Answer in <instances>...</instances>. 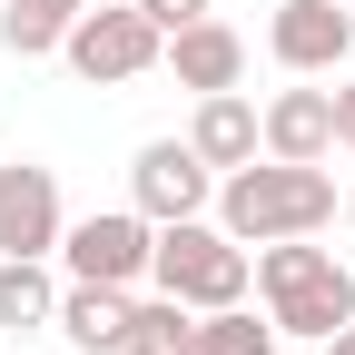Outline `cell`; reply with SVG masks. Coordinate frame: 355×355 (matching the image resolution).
I'll list each match as a JSON object with an SVG mask.
<instances>
[{"mask_svg": "<svg viewBox=\"0 0 355 355\" xmlns=\"http://www.w3.org/2000/svg\"><path fill=\"white\" fill-rule=\"evenodd\" d=\"M217 227H227L237 247H266V237H316L336 227V178L306 168V158H247L217 178Z\"/></svg>", "mask_w": 355, "mask_h": 355, "instance_id": "6da1fadb", "label": "cell"}, {"mask_svg": "<svg viewBox=\"0 0 355 355\" xmlns=\"http://www.w3.org/2000/svg\"><path fill=\"white\" fill-rule=\"evenodd\" d=\"M247 257H257V296H266V316H277V336H336V326H355V266L336 247L266 237Z\"/></svg>", "mask_w": 355, "mask_h": 355, "instance_id": "7a4b0ae2", "label": "cell"}, {"mask_svg": "<svg viewBox=\"0 0 355 355\" xmlns=\"http://www.w3.org/2000/svg\"><path fill=\"white\" fill-rule=\"evenodd\" d=\"M148 286L188 296L198 316H207V306H247L257 257H247L227 227H207V217H168V227H158V247H148Z\"/></svg>", "mask_w": 355, "mask_h": 355, "instance_id": "3957f363", "label": "cell"}, {"mask_svg": "<svg viewBox=\"0 0 355 355\" xmlns=\"http://www.w3.org/2000/svg\"><path fill=\"white\" fill-rule=\"evenodd\" d=\"M60 60H69V79H89V89H119V79H139V69L168 60V30L139 10V0H109V10H79V20H69Z\"/></svg>", "mask_w": 355, "mask_h": 355, "instance_id": "277c9868", "label": "cell"}, {"mask_svg": "<svg viewBox=\"0 0 355 355\" xmlns=\"http://www.w3.org/2000/svg\"><path fill=\"white\" fill-rule=\"evenodd\" d=\"M148 247H158V217H139V207H89L79 227H60L69 277H89V286H139Z\"/></svg>", "mask_w": 355, "mask_h": 355, "instance_id": "5b68a950", "label": "cell"}, {"mask_svg": "<svg viewBox=\"0 0 355 355\" xmlns=\"http://www.w3.org/2000/svg\"><path fill=\"white\" fill-rule=\"evenodd\" d=\"M207 198H217V168L188 148V139H148L139 158H128V207L139 217H207Z\"/></svg>", "mask_w": 355, "mask_h": 355, "instance_id": "8992f818", "label": "cell"}, {"mask_svg": "<svg viewBox=\"0 0 355 355\" xmlns=\"http://www.w3.org/2000/svg\"><path fill=\"white\" fill-rule=\"evenodd\" d=\"M266 50H277V69H296V79H345L355 10H336V0H286L277 20H266Z\"/></svg>", "mask_w": 355, "mask_h": 355, "instance_id": "52a82bcc", "label": "cell"}, {"mask_svg": "<svg viewBox=\"0 0 355 355\" xmlns=\"http://www.w3.org/2000/svg\"><path fill=\"white\" fill-rule=\"evenodd\" d=\"M60 227H69L60 178L40 158H10L0 168V257H60Z\"/></svg>", "mask_w": 355, "mask_h": 355, "instance_id": "ba28073f", "label": "cell"}, {"mask_svg": "<svg viewBox=\"0 0 355 355\" xmlns=\"http://www.w3.org/2000/svg\"><path fill=\"white\" fill-rule=\"evenodd\" d=\"M188 148H198L207 168H247V158L266 148V109L247 99V89H207L198 119H188Z\"/></svg>", "mask_w": 355, "mask_h": 355, "instance_id": "9c48e42d", "label": "cell"}, {"mask_svg": "<svg viewBox=\"0 0 355 355\" xmlns=\"http://www.w3.org/2000/svg\"><path fill=\"white\" fill-rule=\"evenodd\" d=\"M168 69H178V89H198V99H207V89H237L247 79V40L207 10L188 30H168Z\"/></svg>", "mask_w": 355, "mask_h": 355, "instance_id": "30bf717a", "label": "cell"}, {"mask_svg": "<svg viewBox=\"0 0 355 355\" xmlns=\"http://www.w3.org/2000/svg\"><path fill=\"white\" fill-rule=\"evenodd\" d=\"M326 148H336V89H277L266 99V158L326 168Z\"/></svg>", "mask_w": 355, "mask_h": 355, "instance_id": "8fae6325", "label": "cell"}, {"mask_svg": "<svg viewBox=\"0 0 355 355\" xmlns=\"http://www.w3.org/2000/svg\"><path fill=\"white\" fill-rule=\"evenodd\" d=\"M128 306H139L128 286H89V277H69V296H60L50 326H60L79 355H109V345H128Z\"/></svg>", "mask_w": 355, "mask_h": 355, "instance_id": "7c38bea8", "label": "cell"}, {"mask_svg": "<svg viewBox=\"0 0 355 355\" xmlns=\"http://www.w3.org/2000/svg\"><path fill=\"white\" fill-rule=\"evenodd\" d=\"M60 316V286H50V257H0V336H30Z\"/></svg>", "mask_w": 355, "mask_h": 355, "instance_id": "4fadbf2b", "label": "cell"}, {"mask_svg": "<svg viewBox=\"0 0 355 355\" xmlns=\"http://www.w3.org/2000/svg\"><path fill=\"white\" fill-rule=\"evenodd\" d=\"M89 10V0H0V50H20V60H50L69 20Z\"/></svg>", "mask_w": 355, "mask_h": 355, "instance_id": "5bb4252c", "label": "cell"}, {"mask_svg": "<svg viewBox=\"0 0 355 355\" xmlns=\"http://www.w3.org/2000/svg\"><path fill=\"white\" fill-rule=\"evenodd\" d=\"M188 355H277V316H257V306H207Z\"/></svg>", "mask_w": 355, "mask_h": 355, "instance_id": "9a60e30c", "label": "cell"}, {"mask_svg": "<svg viewBox=\"0 0 355 355\" xmlns=\"http://www.w3.org/2000/svg\"><path fill=\"white\" fill-rule=\"evenodd\" d=\"M128 336H139V345H158V355H188V336H198V306L188 296H139V306H128Z\"/></svg>", "mask_w": 355, "mask_h": 355, "instance_id": "2e32d148", "label": "cell"}, {"mask_svg": "<svg viewBox=\"0 0 355 355\" xmlns=\"http://www.w3.org/2000/svg\"><path fill=\"white\" fill-rule=\"evenodd\" d=\"M139 10H148L158 30H188V20H207V0H139Z\"/></svg>", "mask_w": 355, "mask_h": 355, "instance_id": "e0dca14e", "label": "cell"}, {"mask_svg": "<svg viewBox=\"0 0 355 355\" xmlns=\"http://www.w3.org/2000/svg\"><path fill=\"white\" fill-rule=\"evenodd\" d=\"M336 139L355 148V79H336Z\"/></svg>", "mask_w": 355, "mask_h": 355, "instance_id": "ac0fdd59", "label": "cell"}, {"mask_svg": "<svg viewBox=\"0 0 355 355\" xmlns=\"http://www.w3.org/2000/svg\"><path fill=\"white\" fill-rule=\"evenodd\" d=\"M326 355H355V326H336V336H326Z\"/></svg>", "mask_w": 355, "mask_h": 355, "instance_id": "d6986e66", "label": "cell"}, {"mask_svg": "<svg viewBox=\"0 0 355 355\" xmlns=\"http://www.w3.org/2000/svg\"><path fill=\"white\" fill-rule=\"evenodd\" d=\"M109 355H158V345H139V336H128V345H109Z\"/></svg>", "mask_w": 355, "mask_h": 355, "instance_id": "ffe728a7", "label": "cell"}, {"mask_svg": "<svg viewBox=\"0 0 355 355\" xmlns=\"http://www.w3.org/2000/svg\"><path fill=\"white\" fill-rule=\"evenodd\" d=\"M345 227H355V198H345Z\"/></svg>", "mask_w": 355, "mask_h": 355, "instance_id": "44dd1931", "label": "cell"}]
</instances>
